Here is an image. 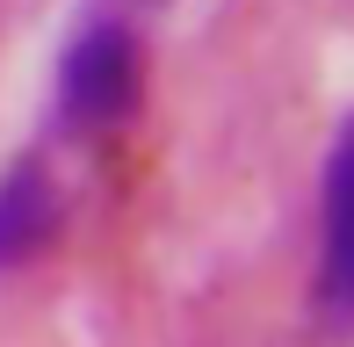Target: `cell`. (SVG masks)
<instances>
[{"label":"cell","mask_w":354,"mask_h":347,"mask_svg":"<svg viewBox=\"0 0 354 347\" xmlns=\"http://www.w3.org/2000/svg\"><path fill=\"white\" fill-rule=\"evenodd\" d=\"M58 109L80 131H116L138 109V37L116 15H94L73 29L66 58H58Z\"/></svg>","instance_id":"6da1fadb"},{"label":"cell","mask_w":354,"mask_h":347,"mask_svg":"<svg viewBox=\"0 0 354 347\" xmlns=\"http://www.w3.org/2000/svg\"><path fill=\"white\" fill-rule=\"evenodd\" d=\"M311 304L326 326H354V123L333 138L318 174V268Z\"/></svg>","instance_id":"7a4b0ae2"},{"label":"cell","mask_w":354,"mask_h":347,"mask_svg":"<svg viewBox=\"0 0 354 347\" xmlns=\"http://www.w3.org/2000/svg\"><path fill=\"white\" fill-rule=\"evenodd\" d=\"M58 232V181L44 160H15L0 174V275L37 261Z\"/></svg>","instance_id":"3957f363"}]
</instances>
